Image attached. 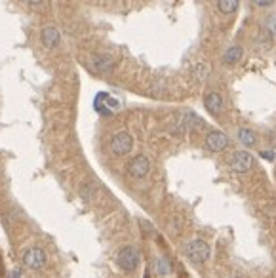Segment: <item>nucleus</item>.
<instances>
[{
  "instance_id": "1",
  "label": "nucleus",
  "mask_w": 276,
  "mask_h": 278,
  "mask_svg": "<svg viewBox=\"0 0 276 278\" xmlns=\"http://www.w3.org/2000/svg\"><path fill=\"white\" fill-rule=\"evenodd\" d=\"M185 254L187 257L192 261V263H206L207 259H209V255H211V248H209V244H207L206 240H202V238H194V240H190V242H187L185 244Z\"/></svg>"
},
{
  "instance_id": "2",
  "label": "nucleus",
  "mask_w": 276,
  "mask_h": 278,
  "mask_svg": "<svg viewBox=\"0 0 276 278\" xmlns=\"http://www.w3.org/2000/svg\"><path fill=\"white\" fill-rule=\"evenodd\" d=\"M141 263V255H139L138 248L134 246H124L118 254H116V265L126 271V273H134Z\"/></svg>"
},
{
  "instance_id": "3",
  "label": "nucleus",
  "mask_w": 276,
  "mask_h": 278,
  "mask_svg": "<svg viewBox=\"0 0 276 278\" xmlns=\"http://www.w3.org/2000/svg\"><path fill=\"white\" fill-rule=\"evenodd\" d=\"M134 149V138L130 132H116L111 139V151L116 156H124Z\"/></svg>"
},
{
  "instance_id": "4",
  "label": "nucleus",
  "mask_w": 276,
  "mask_h": 278,
  "mask_svg": "<svg viewBox=\"0 0 276 278\" xmlns=\"http://www.w3.org/2000/svg\"><path fill=\"white\" fill-rule=\"evenodd\" d=\"M253 156L248 151H234L229 158V166L236 174H246L253 168Z\"/></svg>"
},
{
  "instance_id": "5",
  "label": "nucleus",
  "mask_w": 276,
  "mask_h": 278,
  "mask_svg": "<svg viewBox=\"0 0 276 278\" xmlns=\"http://www.w3.org/2000/svg\"><path fill=\"white\" fill-rule=\"evenodd\" d=\"M126 172H128V175H130V177H136V179L145 177V175L151 172V160H149V156H145V155H138V156H134V158L128 162Z\"/></svg>"
},
{
  "instance_id": "6",
  "label": "nucleus",
  "mask_w": 276,
  "mask_h": 278,
  "mask_svg": "<svg viewBox=\"0 0 276 278\" xmlns=\"http://www.w3.org/2000/svg\"><path fill=\"white\" fill-rule=\"evenodd\" d=\"M23 265L33 269V271H40L46 265V254L42 248H29L23 254Z\"/></svg>"
},
{
  "instance_id": "7",
  "label": "nucleus",
  "mask_w": 276,
  "mask_h": 278,
  "mask_svg": "<svg viewBox=\"0 0 276 278\" xmlns=\"http://www.w3.org/2000/svg\"><path fill=\"white\" fill-rule=\"evenodd\" d=\"M229 147V138L223 132H209L206 136V149L211 153H221Z\"/></svg>"
},
{
  "instance_id": "8",
  "label": "nucleus",
  "mask_w": 276,
  "mask_h": 278,
  "mask_svg": "<svg viewBox=\"0 0 276 278\" xmlns=\"http://www.w3.org/2000/svg\"><path fill=\"white\" fill-rule=\"evenodd\" d=\"M116 65V59L109 53H95L90 61V67L95 72H105V70H111Z\"/></svg>"
},
{
  "instance_id": "9",
  "label": "nucleus",
  "mask_w": 276,
  "mask_h": 278,
  "mask_svg": "<svg viewBox=\"0 0 276 278\" xmlns=\"http://www.w3.org/2000/svg\"><path fill=\"white\" fill-rule=\"evenodd\" d=\"M204 107H206L207 113H211V115H221V111H223V107H225V101H223L221 93H217V92L206 93V97H204Z\"/></svg>"
},
{
  "instance_id": "10",
  "label": "nucleus",
  "mask_w": 276,
  "mask_h": 278,
  "mask_svg": "<svg viewBox=\"0 0 276 278\" xmlns=\"http://www.w3.org/2000/svg\"><path fill=\"white\" fill-rule=\"evenodd\" d=\"M40 38H42V44L46 48H55L59 46V42H61V35H59V31L55 27H46L42 31Z\"/></svg>"
},
{
  "instance_id": "11",
  "label": "nucleus",
  "mask_w": 276,
  "mask_h": 278,
  "mask_svg": "<svg viewBox=\"0 0 276 278\" xmlns=\"http://www.w3.org/2000/svg\"><path fill=\"white\" fill-rule=\"evenodd\" d=\"M236 138H238V141H240L242 145H246V147H253V145L257 143V136H255V132L250 130V128H240V130L236 132Z\"/></svg>"
},
{
  "instance_id": "12",
  "label": "nucleus",
  "mask_w": 276,
  "mask_h": 278,
  "mask_svg": "<svg viewBox=\"0 0 276 278\" xmlns=\"http://www.w3.org/2000/svg\"><path fill=\"white\" fill-rule=\"evenodd\" d=\"M242 55H244L242 46H230L229 50L225 52V55H223V61H225L227 65H234V63H238V61L242 59Z\"/></svg>"
},
{
  "instance_id": "13",
  "label": "nucleus",
  "mask_w": 276,
  "mask_h": 278,
  "mask_svg": "<svg viewBox=\"0 0 276 278\" xmlns=\"http://www.w3.org/2000/svg\"><path fill=\"white\" fill-rule=\"evenodd\" d=\"M155 269H156V273L162 275V277H168V275L173 273V267H172L170 259H166V257H158V259L155 261Z\"/></svg>"
},
{
  "instance_id": "14",
  "label": "nucleus",
  "mask_w": 276,
  "mask_h": 278,
  "mask_svg": "<svg viewBox=\"0 0 276 278\" xmlns=\"http://www.w3.org/2000/svg\"><path fill=\"white\" fill-rule=\"evenodd\" d=\"M181 122H183L185 130L189 128H196V126H204V120L200 116L192 115V113H187V115L181 116Z\"/></svg>"
},
{
  "instance_id": "15",
  "label": "nucleus",
  "mask_w": 276,
  "mask_h": 278,
  "mask_svg": "<svg viewBox=\"0 0 276 278\" xmlns=\"http://www.w3.org/2000/svg\"><path fill=\"white\" fill-rule=\"evenodd\" d=\"M238 2L236 0H219L217 2V8H219V12L221 14H234L236 10H238Z\"/></svg>"
},
{
  "instance_id": "16",
  "label": "nucleus",
  "mask_w": 276,
  "mask_h": 278,
  "mask_svg": "<svg viewBox=\"0 0 276 278\" xmlns=\"http://www.w3.org/2000/svg\"><path fill=\"white\" fill-rule=\"evenodd\" d=\"M80 194L84 196V198H92V194L95 196V185H92V183H86V185L82 187V191H80Z\"/></svg>"
},
{
  "instance_id": "17",
  "label": "nucleus",
  "mask_w": 276,
  "mask_h": 278,
  "mask_svg": "<svg viewBox=\"0 0 276 278\" xmlns=\"http://www.w3.org/2000/svg\"><path fill=\"white\" fill-rule=\"evenodd\" d=\"M269 29L273 35H276V14H273V17H269Z\"/></svg>"
},
{
  "instance_id": "18",
  "label": "nucleus",
  "mask_w": 276,
  "mask_h": 278,
  "mask_svg": "<svg viewBox=\"0 0 276 278\" xmlns=\"http://www.w3.org/2000/svg\"><path fill=\"white\" fill-rule=\"evenodd\" d=\"M206 72H207L206 65H198V67H196V70H194V74H196V76H200V78H202Z\"/></svg>"
},
{
  "instance_id": "19",
  "label": "nucleus",
  "mask_w": 276,
  "mask_h": 278,
  "mask_svg": "<svg viewBox=\"0 0 276 278\" xmlns=\"http://www.w3.org/2000/svg\"><path fill=\"white\" fill-rule=\"evenodd\" d=\"M261 156H263V158H267V160H273V158H275V153H271V151H263V153H261Z\"/></svg>"
},
{
  "instance_id": "20",
  "label": "nucleus",
  "mask_w": 276,
  "mask_h": 278,
  "mask_svg": "<svg viewBox=\"0 0 276 278\" xmlns=\"http://www.w3.org/2000/svg\"><path fill=\"white\" fill-rule=\"evenodd\" d=\"M255 6H261V8H267V6H273V2H271V0H267V2H255Z\"/></svg>"
},
{
  "instance_id": "21",
  "label": "nucleus",
  "mask_w": 276,
  "mask_h": 278,
  "mask_svg": "<svg viewBox=\"0 0 276 278\" xmlns=\"http://www.w3.org/2000/svg\"><path fill=\"white\" fill-rule=\"evenodd\" d=\"M10 278H19V271H12V275H10Z\"/></svg>"
},
{
  "instance_id": "22",
  "label": "nucleus",
  "mask_w": 276,
  "mask_h": 278,
  "mask_svg": "<svg viewBox=\"0 0 276 278\" xmlns=\"http://www.w3.org/2000/svg\"><path fill=\"white\" fill-rule=\"evenodd\" d=\"M232 278H240V277H232Z\"/></svg>"
}]
</instances>
